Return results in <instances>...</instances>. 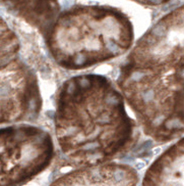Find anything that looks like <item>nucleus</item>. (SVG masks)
<instances>
[{"label":"nucleus","mask_w":184,"mask_h":186,"mask_svg":"<svg viewBox=\"0 0 184 186\" xmlns=\"http://www.w3.org/2000/svg\"><path fill=\"white\" fill-rule=\"evenodd\" d=\"M54 136L71 169L116 161L136 142V123L117 85L106 76L70 77L55 95Z\"/></svg>","instance_id":"nucleus-1"},{"label":"nucleus","mask_w":184,"mask_h":186,"mask_svg":"<svg viewBox=\"0 0 184 186\" xmlns=\"http://www.w3.org/2000/svg\"><path fill=\"white\" fill-rule=\"evenodd\" d=\"M44 37L57 66L83 71L130 51L134 30L127 15L119 9L77 5L59 12Z\"/></svg>","instance_id":"nucleus-2"},{"label":"nucleus","mask_w":184,"mask_h":186,"mask_svg":"<svg viewBox=\"0 0 184 186\" xmlns=\"http://www.w3.org/2000/svg\"><path fill=\"white\" fill-rule=\"evenodd\" d=\"M116 85L143 134L158 143L184 134V72L122 66Z\"/></svg>","instance_id":"nucleus-3"},{"label":"nucleus","mask_w":184,"mask_h":186,"mask_svg":"<svg viewBox=\"0 0 184 186\" xmlns=\"http://www.w3.org/2000/svg\"><path fill=\"white\" fill-rule=\"evenodd\" d=\"M42 105L36 71L23 56L17 35L0 17V125L34 121Z\"/></svg>","instance_id":"nucleus-4"},{"label":"nucleus","mask_w":184,"mask_h":186,"mask_svg":"<svg viewBox=\"0 0 184 186\" xmlns=\"http://www.w3.org/2000/svg\"><path fill=\"white\" fill-rule=\"evenodd\" d=\"M55 156L52 136L31 124L0 128V186H23L51 166Z\"/></svg>","instance_id":"nucleus-5"},{"label":"nucleus","mask_w":184,"mask_h":186,"mask_svg":"<svg viewBox=\"0 0 184 186\" xmlns=\"http://www.w3.org/2000/svg\"><path fill=\"white\" fill-rule=\"evenodd\" d=\"M141 175L133 166L110 161L72 169L57 177L49 186H139Z\"/></svg>","instance_id":"nucleus-6"},{"label":"nucleus","mask_w":184,"mask_h":186,"mask_svg":"<svg viewBox=\"0 0 184 186\" xmlns=\"http://www.w3.org/2000/svg\"><path fill=\"white\" fill-rule=\"evenodd\" d=\"M139 186H184V137L150 164L141 175Z\"/></svg>","instance_id":"nucleus-7"}]
</instances>
